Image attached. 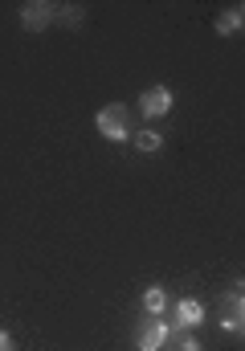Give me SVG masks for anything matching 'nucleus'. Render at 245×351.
Here are the masks:
<instances>
[{
	"mask_svg": "<svg viewBox=\"0 0 245 351\" xmlns=\"http://www.w3.org/2000/svg\"><path fill=\"white\" fill-rule=\"evenodd\" d=\"M94 127H98V135L102 139H110V143H127L135 131H131V110L123 106V102H106L98 114H94Z\"/></svg>",
	"mask_w": 245,
	"mask_h": 351,
	"instance_id": "1",
	"label": "nucleus"
},
{
	"mask_svg": "<svg viewBox=\"0 0 245 351\" xmlns=\"http://www.w3.org/2000/svg\"><path fill=\"white\" fill-rule=\"evenodd\" d=\"M172 343V323L163 315H148L135 327V351H163Z\"/></svg>",
	"mask_w": 245,
	"mask_h": 351,
	"instance_id": "2",
	"label": "nucleus"
},
{
	"mask_svg": "<svg viewBox=\"0 0 245 351\" xmlns=\"http://www.w3.org/2000/svg\"><path fill=\"white\" fill-rule=\"evenodd\" d=\"M58 21V4H49V0H29V4H21V25L29 29V33H41V29H49Z\"/></svg>",
	"mask_w": 245,
	"mask_h": 351,
	"instance_id": "3",
	"label": "nucleus"
},
{
	"mask_svg": "<svg viewBox=\"0 0 245 351\" xmlns=\"http://www.w3.org/2000/svg\"><path fill=\"white\" fill-rule=\"evenodd\" d=\"M167 110H172V90L167 86H148L143 94H139V114H143V119L156 123V119H163Z\"/></svg>",
	"mask_w": 245,
	"mask_h": 351,
	"instance_id": "4",
	"label": "nucleus"
},
{
	"mask_svg": "<svg viewBox=\"0 0 245 351\" xmlns=\"http://www.w3.org/2000/svg\"><path fill=\"white\" fill-rule=\"evenodd\" d=\"M221 327L225 331H242L245 327V290H229L221 298Z\"/></svg>",
	"mask_w": 245,
	"mask_h": 351,
	"instance_id": "5",
	"label": "nucleus"
},
{
	"mask_svg": "<svg viewBox=\"0 0 245 351\" xmlns=\"http://www.w3.org/2000/svg\"><path fill=\"white\" fill-rule=\"evenodd\" d=\"M172 311H176V323H172V327H180V331H192V327L205 323V306H200V298H180Z\"/></svg>",
	"mask_w": 245,
	"mask_h": 351,
	"instance_id": "6",
	"label": "nucleus"
},
{
	"mask_svg": "<svg viewBox=\"0 0 245 351\" xmlns=\"http://www.w3.org/2000/svg\"><path fill=\"white\" fill-rule=\"evenodd\" d=\"M242 25H245L242 8H225V12L217 16V25H213V29H217L221 37H233V33H242Z\"/></svg>",
	"mask_w": 245,
	"mask_h": 351,
	"instance_id": "7",
	"label": "nucleus"
},
{
	"mask_svg": "<svg viewBox=\"0 0 245 351\" xmlns=\"http://www.w3.org/2000/svg\"><path fill=\"white\" fill-rule=\"evenodd\" d=\"M131 143H135L143 156H156V152L163 147V135H160V131H152V127H143V131H135V135H131Z\"/></svg>",
	"mask_w": 245,
	"mask_h": 351,
	"instance_id": "8",
	"label": "nucleus"
},
{
	"mask_svg": "<svg viewBox=\"0 0 245 351\" xmlns=\"http://www.w3.org/2000/svg\"><path fill=\"white\" fill-rule=\"evenodd\" d=\"M163 311H167L163 286H148V290H143V315H163Z\"/></svg>",
	"mask_w": 245,
	"mask_h": 351,
	"instance_id": "9",
	"label": "nucleus"
},
{
	"mask_svg": "<svg viewBox=\"0 0 245 351\" xmlns=\"http://www.w3.org/2000/svg\"><path fill=\"white\" fill-rule=\"evenodd\" d=\"M82 16H86V8H82V4H58V21H62L66 29H78Z\"/></svg>",
	"mask_w": 245,
	"mask_h": 351,
	"instance_id": "10",
	"label": "nucleus"
},
{
	"mask_svg": "<svg viewBox=\"0 0 245 351\" xmlns=\"http://www.w3.org/2000/svg\"><path fill=\"white\" fill-rule=\"evenodd\" d=\"M172 343H176V351H205L200 339H192V335H188V331H180V327H172Z\"/></svg>",
	"mask_w": 245,
	"mask_h": 351,
	"instance_id": "11",
	"label": "nucleus"
},
{
	"mask_svg": "<svg viewBox=\"0 0 245 351\" xmlns=\"http://www.w3.org/2000/svg\"><path fill=\"white\" fill-rule=\"evenodd\" d=\"M0 351H16V343H12V335H8V331H0Z\"/></svg>",
	"mask_w": 245,
	"mask_h": 351,
	"instance_id": "12",
	"label": "nucleus"
},
{
	"mask_svg": "<svg viewBox=\"0 0 245 351\" xmlns=\"http://www.w3.org/2000/svg\"><path fill=\"white\" fill-rule=\"evenodd\" d=\"M237 335H242V339H245V327H242V331H237Z\"/></svg>",
	"mask_w": 245,
	"mask_h": 351,
	"instance_id": "13",
	"label": "nucleus"
},
{
	"mask_svg": "<svg viewBox=\"0 0 245 351\" xmlns=\"http://www.w3.org/2000/svg\"><path fill=\"white\" fill-rule=\"evenodd\" d=\"M242 16H245V4H242Z\"/></svg>",
	"mask_w": 245,
	"mask_h": 351,
	"instance_id": "14",
	"label": "nucleus"
}]
</instances>
